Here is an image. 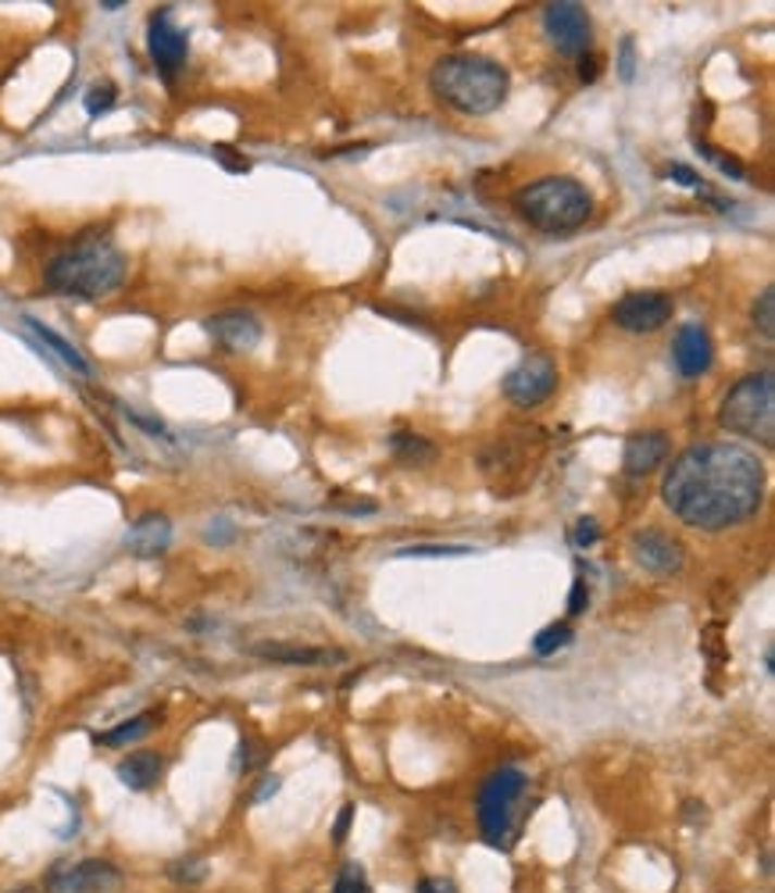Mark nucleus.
<instances>
[{"instance_id":"1","label":"nucleus","mask_w":775,"mask_h":893,"mask_svg":"<svg viewBox=\"0 0 775 893\" xmlns=\"http://www.w3.org/2000/svg\"><path fill=\"white\" fill-rule=\"evenodd\" d=\"M765 464L740 444H700L683 450L661 483L668 511L693 530L718 533L761 508Z\"/></svg>"},{"instance_id":"2","label":"nucleus","mask_w":775,"mask_h":893,"mask_svg":"<svg viewBox=\"0 0 775 893\" xmlns=\"http://www.w3.org/2000/svg\"><path fill=\"white\" fill-rule=\"evenodd\" d=\"M433 94L461 115H490L508 97L511 75L483 54H447L433 65Z\"/></svg>"},{"instance_id":"3","label":"nucleus","mask_w":775,"mask_h":893,"mask_svg":"<svg viewBox=\"0 0 775 893\" xmlns=\"http://www.w3.org/2000/svg\"><path fill=\"white\" fill-rule=\"evenodd\" d=\"M47 290L79 297V300H104L125 283V255L108 240H83L58 258H50L43 269Z\"/></svg>"},{"instance_id":"4","label":"nucleus","mask_w":775,"mask_h":893,"mask_svg":"<svg viewBox=\"0 0 775 893\" xmlns=\"http://www.w3.org/2000/svg\"><path fill=\"white\" fill-rule=\"evenodd\" d=\"M515 211L533 225V230L561 236L575 233L586 225L593 211V200L586 194V186L572 175H543L529 186H522L515 194Z\"/></svg>"},{"instance_id":"5","label":"nucleus","mask_w":775,"mask_h":893,"mask_svg":"<svg viewBox=\"0 0 775 893\" xmlns=\"http://www.w3.org/2000/svg\"><path fill=\"white\" fill-rule=\"evenodd\" d=\"M722 430H729L733 436L758 439V444L772 447L775 444V375L765 372H750L736 383L729 394H725L718 408Z\"/></svg>"},{"instance_id":"6","label":"nucleus","mask_w":775,"mask_h":893,"mask_svg":"<svg viewBox=\"0 0 775 893\" xmlns=\"http://www.w3.org/2000/svg\"><path fill=\"white\" fill-rule=\"evenodd\" d=\"M525 794V772L518 769H497L486 779L483 794H479V826L486 844L504 847L511 833V815H515V804Z\"/></svg>"},{"instance_id":"7","label":"nucleus","mask_w":775,"mask_h":893,"mask_svg":"<svg viewBox=\"0 0 775 893\" xmlns=\"http://www.w3.org/2000/svg\"><path fill=\"white\" fill-rule=\"evenodd\" d=\"M558 389V364L550 355H529L508 372L504 397L518 408H536Z\"/></svg>"},{"instance_id":"8","label":"nucleus","mask_w":775,"mask_h":893,"mask_svg":"<svg viewBox=\"0 0 775 893\" xmlns=\"http://www.w3.org/2000/svg\"><path fill=\"white\" fill-rule=\"evenodd\" d=\"M543 29L550 36V44L558 47V54L565 58H583L586 47H590V15H586L583 4H572V0H558V4L543 8Z\"/></svg>"},{"instance_id":"9","label":"nucleus","mask_w":775,"mask_h":893,"mask_svg":"<svg viewBox=\"0 0 775 893\" xmlns=\"http://www.w3.org/2000/svg\"><path fill=\"white\" fill-rule=\"evenodd\" d=\"M672 319V297L658 290H636L625 294L611 308V322L625 333H654Z\"/></svg>"},{"instance_id":"10","label":"nucleus","mask_w":775,"mask_h":893,"mask_svg":"<svg viewBox=\"0 0 775 893\" xmlns=\"http://www.w3.org/2000/svg\"><path fill=\"white\" fill-rule=\"evenodd\" d=\"M122 872L111 861H79V865H61L47 876V893H111L118 890Z\"/></svg>"},{"instance_id":"11","label":"nucleus","mask_w":775,"mask_h":893,"mask_svg":"<svg viewBox=\"0 0 775 893\" xmlns=\"http://www.w3.org/2000/svg\"><path fill=\"white\" fill-rule=\"evenodd\" d=\"M147 47H150V58H154V65L161 69L165 79H175V72L183 69L186 61V33L179 25L172 22L168 8H161L154 18H150V29H147Z\"/></svg>"},{"instance_id":"12","label":"nucleus","mask_w":775,"mask_h":893,"mask_svg":"<svg viewBox=\"0 0 775 893\" xmlns=\"http://www.w3.org/2000/svg\"><path fill=\"white\" fill-rule=\"evenodd\" d=\"M633 555L643 569L658 572V575H672L683 569V544L668 533L658 530H643L633 536Z\"/></svg>"},{"instance_id":"13","label":"nucleus","mask_w":775,"mask_h":893,"mask_svg":"<svg viewBox=\"0 0 775 893\" xmlns=\"http://www.w3.org/2000/svg\"><path fill=\"white\" fill-rule=\"evenodd\" d=\"M204 330L218 339L225 350H233V355H240V350H250L261 339V325L250 311H222V314H211L204 322Z\"/></svg>"},{"instance_id":"14","label":"nucleus","mask_w":775,"mask_h":893,"mask_svg":"<svg viewBox=\"0 0 775 893\" xmlns=\"http://www.w3.org/2000/svg\"><path fill=\"white\" fill-rule=\"evenodd\" d=\"M711 336L704 325H683L679 333H675V344H672V361H675V369H679L683 375H704L711 369Z\"/></svg>"},{"instance_id":"15","label":"nucleus","mask_w":775,"mask_h":893,"mask_svg":"<svg viewBox=\"0 0 775 893\" xmlns=\"http://www.w3.org/2000/svg\"><path fill=\"white\" fill-rule=\"evenodd\" d=\"M665 458H668V433H661V430L633 433L625 439L622 469L629 475H647V472H654Z\"/></svg>"},{"instance_id":"16","label":"nucleus","mask_w":775,"mask_h":893,"mask_svg":"<svg viewBox=\"0 0 775 893\" xmlns=\"http://www.w3.org/2000/svg\"><path fill=\"white\" fill-rule=\"evenodd\" d=\"M168 544H172V522L158 511L140 514V519L133 522V530L125 533V547H129V555H136V558L165 555Z\"/></svg>"},{"instance_id":"17","label":"nucleus","mask_w":775,"mask_h":893,"mask_svg":"<svg viewBox=\"0 0 775 893\" xmlns=\"http://www.w3.org/2000/svg\"><path fill=\"white\" fill-rule=\"evenodd\" d=\"M161 769H165V761H161L158 751H140V754H129L125 761H118V779L122 786L129 790H150L161 779Z\"/></svg>"},{"instance_id":"18","label":"nucleus","mask_w":775,"mask_h":893,"mask_svg":"<svg viewBox=\"0 0 775 893\" xmlns=\"http://www.w3.org/2000/svg\"><path fill=\"white\" fill-rule=\"evenodd\" d=\"M25 325H29V330H33L36 336H40L43 344H47L50 350H54V355H58L61 361H65L72 372H79V375H90V361H86V358L79 355V350H75V347L68 344L65 336H58L54 330H47V325H43V322H36V319H25Z\"/></svg>"},{"instance_id":"19","label":"nucleus","mask_w":775,"mask_h":893,"mask_svg":"<svg viewBox=\"0 0 775 893\" xmlns=\"http://www.w3.org/2000/svg\"><path fill=\"white\" fill-rule=\"evenodd\" d=\"M258 658H268V661H283V665H315V661H329V658H340V654H329V650H311V647H279V644H261L254 647Z\"/></svg>"},{"instance_id":"20","label":"nucleus","mask_w":775,"mask_h":893,"mask_svg":"<svg viewBox=\"0 0 775 893\" xmlns=\"http://www.w3.org/2000/svg\"><path fill=\"white\" fill-rule=\"evenodd\" d=\"M154 722H158V715H154V711H143V715H136V719L122 722V725H115V729H108V733H100L97 740H100L104 747H125V744H133V740L147 736L150 729H154Z\"/></svg>"},{"instance_id":"21","label":"nucleus","mask_w":775,"mask_h":893,"mask_svg":"<svg viewBox=\"0 0 775 893\" xmlns=\"http://www.w3.org/2000/svg\"><path fill=\"white\" fill-rule=\"evenodd\" d=\"M390 447L393 455L404 461V464H418V461H429L433 458V444L418 433H393L390 436Z\"/></svg>"},{"instance_id":"22","label":"nucleus","mask_w":775,"mask_h":893,"mask_svg":"<svg viewBox=\"0 0 775 893\" xmlns=\"http://www.w3.org/2000/svg\"><path fill=\"white\" fill-rule=\"evenodd\" d=\"M568 640H572V625L568 622H554V625H547V629H540V633H536L533 647H536V654H543V658H547V654L568 647Z\"/></svg>"},{"instance_id":"23","label":"nucleus","mask_w":775,"mask_h":893,"mask_svg":"<svg viewBox=\"0 0 775 893\" xmlns=\"http://www.w3.org/2000/svg\"><path fill=\"white\" fill-rule=\"evenodd\" d=\"M115 100H118V90H115V83H97L86 90V111L97 119V115H104V111L115 108Z\"/></svg>"},{"instance_id":"24","label":"nucleus","mask_w":775,"mask_h":893,"mask_svg":"<svg viewBox=\"0 0 775 893\" xmlns=\"http://www.w3.org/2000/svg\"><path fill=\"white\" fill-rule=\"evenodd\" d=\"M333 890L336 893H372L368 879H365V869H361V865H354V861L343 865L340 876H336V886Z\"/></svg>"},{"instance_id":"25","label":"nucleus","mask_w":775,"mask_h":893,"mask_svg":"<svg viewBox=\"0 0 775 893\" xmlns=\"http://www.w3.org/2000/svg\"><path fill=\"white\" fill-rule=\"evenodd\" d=\"M754 325L761 330V336H775V290L768 286L765 294L758 297V305H754Z\"/></svg>"},{"instance_id":"26","label":"nucleus","mask_w":775,"mask_h":893,"mask_svg":"<svg viewBox=\"0 0 775 893\" xmlns=\"http://www.w3.org/2000/svg\"><path fill=\"white\" fill-rule=\"evenodd\" d=\"M697 147L704 150V154H708V161H715V165H718V169H722L725 175H733V179H743V175H747V172H743V165H740V161H736V158H725L722 150L708 147V144H700V140H697Z\"/></svg>"},{"instance_id":"27","label":"nucleus","mask_w":775,"mask_h":893,"mask_svg":"<svg viewBox=\"0 0 775 893\" xmlns=\"http://www.w3.org/2000/svg\"><path fill=\"white\" fill-rule=\"evenodd\" d=\"M204 861H179V865H172L168 876L172 879H179V883H200L204 879Z\"/></svg>"},{"instance_id":"28","label":"nucleus","mask_w":775,"mask_h":893,"mask_svg":"<svg viewBox=\"0 0 775 893\" xmlns=\"http://www.w3.org/2000/svg\"><path fill=\"white\" fill-rule=\"evenodd\" d=\"M404 558H443V555H468V547H408Z\"/></svg>"},{"instance_id":"29","label":"nucleus","mask_w":775,"mask_h":893,"mask_svg":"<svg viewBox=\"0 0 775 893\" xmlns=\"http://www.w3.org/2000/svg\"><path fill=\"white\" fill-rule=\"evenodd\" d=\"M618 75L625 83L636 75V44L633 40H622V50H618Z\"/></svg>"},{"instance_id":"30","label":"nucleus","mask_w":775,"mask_h":893,"mask_svg":"<svg viewBox=\"0 0 775 893\" xmlns=\"http://www.w3.org/2000/svg\"><path fill=\"white\" fill-rule=\"evenodd\" d=\"M586 604H590V586H586V580H575L568 594V615H583Z\"/></svg>"},{"instance_id":"31","label":"nucleus","mask_w":775,"mask_h":893,"mask_svg":"<svg viewBox=\"0 0 775 893\" xmlns=\"http://www.w3.org/2000/svg\"><path fill=\"white\" fill-rule=\"evenodd\" d=\"M572 539H575V547H593L597 544V522L593 519H579V522H575Z\"/></svg>"},{"instance_id":"32","label":"nucleus","mask_w":775,"mask_h":893,"mask_svg":"<svg viewBox=\"0 0 775 893\" xmlns=\"http://www.w3.org/2000/svg\"><path fill=\"white\" fill-rule=\"evenodd\" d=\"M415 893H458V886L450 883V879H443V876H429V879H422V883L415 886Z\"/></svg>"},{"instance_id":"33","label":"nucleus","mask_w":775,"mask_h":893,"mask_svg":"<svg viewBox=\"0 0 775 893\" xmlns=\"http://www.w3.org/2000/svg\"><path fill=\"white\" fill-rule=\"evenodd\" d=\"M350 819H354V804H343L340 819H336V829H333V840L336 844H343L347 840V829H350Z\"/></svg>"},{"instance_id":"34","label":"nucleus","mask_w":775,"mask_h":893,"mask_svg":"<svg viewBox=\"0 0 775 893\" xmlns=\"http://www.w3.org/2000/svg\"><path fill=\"white\" fill-rule=\"evenodd\" d=\"M668 175H672V179H679L683 186H690V190H697V186H700V175L690 165H672Z\"/></svg>"},{"instance_id":"35","label":"nucleus","mask_w":775,"mask_h":893,"mask_svg":"<svg viewBox=\"0 0 775 893\" xmlns=\"http://www.w3.org/2000/svg\"><path fill=\"white\" fill-rule=\"evenodd\" d=\"M208 539L211 544H225V539H233V525L215 522V530H208Z\"/></svg>"},{"instance_id":"36","label":"nucleus","mask_w":775,"mask_h":893,"mask_svg":"<svg viewBox=\"0 0 775 893\" xmlns=\"http://www.w3.org/2000/svg\"><path fill=\"white\" fill-rule=\"evenodd\" d=\"M597 72H600V69H597V58H593V54H590V58H583L579 79H583V83H593V79H597Z\"/></svg>"},{"instance_id":"37","label":"nucleus","mask_w":775,"mask_h":893,"mask_svg":"<svg viewBox=\"0 0 775 893\" xmlns=\"http://www.w3.org/2000/svg\"><path fill=\"white\" fill-rule=\"evenodd\" d=\"M275 790H279V779H275V776H272V779H265V786H261V790H258V794H254V801H265V797H272V794H275Z\"/></svg>"},{"instance_id":"38","label":"nucleus","mask_w":775,"mask_h":893,"mask_svg":"<svg viewBox=\"0 0 775 893\" xmlns=\"http://www.w3.org/2000/svg\"><path fill=\"white\" fill-rule=\"evenodd\" d=\"M15 893H36V890H15Z\"/></svg>"}]
</instances>
